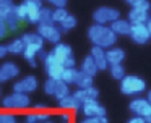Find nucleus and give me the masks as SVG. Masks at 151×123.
<instances>
[{
    "label": "nucleus",
    "mask_w": 151,
    "mask_h": 123,
    "mask_svg": "<svg viewBox=\"0 0 151 123\" xmlns=\"http://www.w3.org/2000/svg\"><path fill=\"white\" fill-rule=\"evenodd\" d=\"M0 123H2V113H0Z\"/></svg>",
    "instance_id": "nucleus-48"
},
{
    "label": "nucleus",
    "mask_w": 151,
    "mask_h": 123,
    "mask_svg": "<svg viewBox=\"0 0 151 123\" xmlns=\"http://www.w3.org/2000/svg\"><path fill=\"white\" fill-rule=\"evenodd\" d=\"M151 34L146 24H132L130 29V39L137 44H146L150 41Z\"/></svg>",
    "instance_id": "nucleus-11"
},
{
    "label": "nucleus",
    "mask_w": 151,
    "mask_h": 123,
    "mask_svg": "<svg viewBox=\"0 0 151 123\" xmlns=\"http://www.w3.org/2000/svg\"><path fill=\"white\" fill-rule=\"evenodd\" d=\"M88 39L93 42V45H98L102 49H111L117 42V34L111 29V26L104 24H93L88 29Z\"/></svg>",
    "instance_id": "nucleus-1"
},
{
    "label": "nucleus",
    "mask_w": 151,
    "mask_h": 123,
    "mask_svg": "<svg viewBox=\"0 0 151 123\" xmlns=\"http://www.w3.org/2000/svg\"><path fill=\"white\" fill-rule=\"evenodd\" d=\"M68 15H70V13L67 11L65 8H55V10H54V23H59V24H60V23H62Z\"/></svg>",
    "instance_id": "nucleus-32"
},
{
    "label": "nucleus",
    "mask_w": 151,
    "mask_h": 123,
    "mask_svg": "<svg viewBox=\"0 0 151 123\" xmlns=\"http://www.w3.org/2000/svg\"><path fill=\"white\" fill-rule=\"evenodd\" d=\"M23 5L28 10V21L29 23H37L39 24V16L42 6V0H23Z\"/></svg>",
    "instance_id": "nucleus-12"
},
{
    "label": "nucleus",
    "mask_w": 151,
    "mask_h": 123,
    "mask_svg": "<svg viewBox=\"0 0 151 123\" xmlns=\"http://www.w3.org/2000/svg\"><path fill=\"white\" fill-rule=\"evenodd\" d=\"M146 99H148V102H150V104H151V89H150V91H148V94H146Z\"/></svg>",
    "instance_id": "nucleus-44"
},
{
    "label": "nucleus",
    "mask_w": 151,
    "mask_h": 123,
    "mask_svg": "<svg viewBox=\"0 0 151 123\" xmlns=\"http://www.w3.org/2000/svg\"><path fill=\"white\" fill-rule=\"evenodd\" d=\"M39 24H55V23H54V10L46 8V6L41 10Z\"/></svg>",
    "instance_id": "nucleus-28"
},
{
    "label": "nucleus",
    "mask_w": 151,
    "mask_h": 123,
    "mask_svg": "<svg viewBox=\"0 0 151 123\" xmlns=\"http://www.w3.org/2000/svg\"><path fill=\"white\" fill-rule=\"evenodd\" d=\"M98 70L99 68H98V65H96L94 58H93L91 55L83 58V61H81V71L83 73L89 74V76H94V74L98 73Z\"/></svg>",
    "instance_id": "nucleus-21"
},
{
    "label": "nucleus",
    "mask_w": 151,
    "mask_h": 123,
    "mask_svg": "<svg viewBox=\"0 0 151 123\" xmlns=\"http://www.w3.org/2000/svg\"><path fill=\"white\" fill-rule=\"evenodd\" d=\"M46 2L54 5L55 8H65V5H67V0H46Z\"/></svg>",
    "instance_id": "nucleus-37"
},
{
    "label": "nucleus",
    "mask_w": 151,
    "mask_h": 123,
    "mask_svg": "<svg viewBox=\"0 0 151 123\" xmlns=\"http://www.w3.org/2000/svg\"><path fill=\"white\" fill-rule=\"evenodd\" d=\"M31 104L29 96L28 94H21V92H13L5 96V99L2 100V105L8 110H24L28 109Z\"/></svg>",
    "instance_id": "nucleus-4"
},
{
    "label": "nucleus",
    "mask_w": 151,
    "mask_h": 123,
    "mask_svg": "<svg viewBox=\"0 0 151 123\" xmlns=\"http://www.w3.org/2000/svg\"><path fill=\"white\" fill-rule=\"evenodd\" d=\"M37 57H39V58H41V60H42V61H44V60H46V57H47V52H46V50H44V49H42V50H41V52H39V55H37Z\"/></svg>",
    "instance_id": "nucleus-42"
},
{
    "label": "nucleus",
    "mask_w": 151,
    "mask_h": 123,
    "mask_svg": "<svg viewBox=\"0 0 151 123\" xmlns=\"http://www.w3.org/2000/svg\"><path fill=\"white\" fill-rule=\"evenodd\" d=\"M125 2L128 3V5L133 8V6H140V5H143L145 2H148V0H125Z\"/></svg>",
    "instance_id": "nucleus-39"
},
{
    "label": "nucleus",
    "mask_w": 151,
    "mask_h": 123,
    "mask_svg": "<svg viewBox=\"0 0 151 123\" xmlns=\"http://www.w3.org/2000/svg\"><path fill=\"white\" fill-rule=\"evenodd\" d=\"M75 84L80 87V89H88V87H93V76H89V74L83 73V71L80 70Z\"/></svg>",
    "instance_id": "nucleus-22"
},
{
    "label": "nucleus",
    "mask_w": 151,
    "mask_h": 123,
    "mask_svg": "<svg viewBox=\"0 0 151 123\" xmlns=\"http://www.w3.org/2000/svg\"><path fill=\"white\" fill-rule=\"evenodd\" d=\"M21 39L24 41V44L29 45V44H39V45H44V39L41 37L37 32H26V34L21 36Z\"/></svg>",
    "instance_id": "nucleus-29"
},
{
    "label": "nucleus",
    "mask_w": 151,
    "mask_h": 123,
    "mask_svg": "<svg viewBox=\"0 0 151 123\" xmlns=\"http://www.w3.org/2000/svg\"><path fill=\"white\" fill-rule=\"evenodd\" d=\"M73 96L80 100V102H88V100H96L99 96V91L96 89L94 86L93 87H88V89H78L76 92H73Z\"/></svg>",
    "instance_id": "nucleus-17"
},
{
    "label": "nucleus",
    "mask_w": 151,
    "mask_h": 123,
    "mask_svg": "<svg viewBox=\"0 0 151 123\" xmlns=\"http://www.w3.org/2000/svg\"><path fill=\"white\" fill-rule=\"evenodd\" d=\"M37 34L44 41L57 45L60 42V37H62V29L55 24H37Z\"/></svg>",
    "instance_id": "nucleus-8"
},
{
    "label": "nucleus",
    "mask_w": 151,
    "mask_h": 123,
    "mask_svg": "<svg viewBox=\"0 0 151 123\" xmlns=\"http://www.w3.org/2000/svg\"><path fill=\"white\" fill-rule=\"evenodd\" d=\"M59 104H60V109H63V110H80V109H83V102H80L73 94H70L65 99L59 100Z\"/></svg>",
    "instance_id": "nucleus-20"
},
{
    "label": "nucleus",
    "mask_w": 151,
    "mask_h": 123,
    "mask_svg": "<svg viewBox=\"0 0 151 123\" xmlns=\"http://www.w3.org/2000/svg\"><path fill=\"white\" fill-rule=\"evenodd\" d=\"M50 118V113L47 112H33V113H29V115L26 117V120L29 123H44V122H47V120Z\"/></svg>",
    "instance_id": "nucleus-26"
},
{
    "label": "nucleus",
    "mask_w": 151,
    "mask_h": 123,
    "mask_svg": "<svg viewBox=\"0 0 151 123\" xmlns=\"http://www.w3.org/2000/svg\"><path fill=\"white\" fill-rule=\"evenodd\" d=\"M128 107H130V110L138 117L146 118L148 115H151V104L148 102V99H143V97H135Z\"/></svg>",
    "instance_id": "nucleus-9"
},
{
    "label": "nucleus",
    "mask_w": 151,
    "mask_h": 123,
    "mask_svg": "<svg viewBox=\"0 0 151 123\" xmlns=\"http://www.w3.org/2000/svg\"><path fill=\"white\" fill-rule=\"evenodd\" d=\"M37 89V79L36 76H24L23 79L17 81L13 84V92H21V94H29Z\"/></svg>",
    "instance_id": "nucleus-10"
},
{
    "label": "nucleus",
    "mask_w": 151,
    "mask_h": 123,
    "mask_svg": "<svg viewBox=\"0 0 151 123\" xmlns=\"http://www.w3.org/2000/svg\"><path fill=\"white\" fill-rule=\"evenodd\" d=\"M24 49H26V44H24L23 39H15V41H12L10 44H8V52L13 55H20L24 52Z\"/></svg>",
    "instance_id": "nucleus-24"
},
{
    "label": "nucleus",
    "mask_w": 151,
    "mask_h": 123,
    "mask_svg": "<svg viewBox=\"0 0 151 123\" xmlns=\"http://www.w3.org/2000/svg\"><path fill=\"white\" fill-rule=\"evenodd\" d=\"M0 96H2V87H0Z\"/></svg>",
    "instance_id": "nucleus-49"
},
{
    "label": "nucleus",
    "mask_w": 151,
    "mask_h": 123,
    "mask_svg": "<svg viewBox=\"0 0 151 123\" xmlns=\"http://www.w3.org/2000/svg\"><path fill=\"white\" fill-rule=\"evenodd\" d=\"M7 54H10V52H8V45L0 44V58H4Z\"/></svg>",
    "instance_id": "nucleus-41"
},
{
    "label": "nucleus",
    "mask_w": 151,
    "mask_h": 123,
    "mask_svg": "<svg viewBox=\"0 0 151 123\" xmlns=\"http://www.w3.org/2000/svg\"><path fill=\"white\" fill-rule=\"evenodd\" d=\"M55 87H57V81L55 79H50V78H49V79L44 83V92L54 96V94H55Z\"/></svg>",
    "instance_id": "nucleus-34"
},
{
    "label": "nucleus",
    "mask_w": 151,
    "mask_h": 123,
    "mask_svg": "<svg viewBox=\"0 0 151 123\" xmlns=\"http://www.w3.org/2000/svg\"><path fill=\"white\" fill-rule=\"evenodd\" d=\"M34 109H36L37 112H46V105H42V104H37V105L34 107Z\"/></svg>",
    "instance_id": "nucleus-43"
},
{
    "label": "nucleus",
    "mask_w": 151,
    "mask_h": 123,
    "mask_svg": "<svg viewBox=\"0 0 151 123\" xmlns=\"http://www.w3.org/2000/svg\"><path fill=\"white\" fill-rule=\"evenodd\" d=\"M146 26H148V29H150V34H151V16H150V19H148Z\"/></svg>",
    "instance_id": "nucleus-45"
},
{
    "label": "nucleus",
    "mask_w": 151,
    "mask_h": 123,
    "mask_svg": "<svg viewBox=\"0 0 151 123\" xmlns=\"http://www.w3.org/2000/svg\"><path fill=\"white\" fill-rule=\"evenodd\" d=\"M109 71H111V76L114 78V79H119V81H122L127 74H125V68L122 67V63L120 65H111L109 67Z\"/></svg>",
    "instance_id": "nucleus-30"
},
{
    "label": "nucleus",
    "mask_w": 151,
    "mask_h": 123,
    "mask_svg": "<svg viewBox=\"0 0 151 123\" xmlns=\"http://www.w3.org/2000/svg\"><path fill=\"white\" fill-rule=\"evenodd\" d=\"M63 123H68V122H63Z\"/></svg>",
    "instance_id": "nucleus-50"
},
{
    "label": "nucleus",
    "mask_w": 151,
    "mask_h": 123,
    "mask_svg": "<svg viewBox=\"0 0 151 123\" xmlns=\"http://www.w3.org/2000/svg\"><path fill=\"white\" fill-rule=\"evenodd\" d=\"M80 70H75V68H65L62 74V81L67 84H75L76 83V78H78Z\"/></svg>",
    "instance_id": "nucleus-27"
},
{
    "label": "nucleus",
    "mask_w": 151,
    "mask_h": 123,
    "mask_svg": "<svg viewBox=\"0 0 151 123\" xmlns=\"http://www.w3.org/2000/svg\"><path fill=\"white\" fill-rule=\"evenodd\" d=\"M150 2H145L140 6H133V8L128 11V21L132 24H146L148 19H150Z\"/></svg>",
    "instance_id": "nucleus-6"
},
{
    "label": "nucleus",
    "mask_w": 151,
    "mask_h": 123,
    "mask_svg": "<svg viewBox=\"0 0 151 123\" xmlns=\"http://www.w3.org/2000/svg\"><path fill=\"white\" fill-rule=\"evenodd\" d=\"M127 123H146V120L143 118V117H138V115H133L130 120H128Z\"/></svg>",
    "instance_id": "nucleus-40"
},
{
    "label": "nucleus",
    "mask_w": 151,
    "mask_h": 123,
    "mask_svg": "<svg viewBox=\"0 0 151 123\" xmlns=\"http://www.w3.org/2000/svg\"><path fill=\"white\" fill-rule=\"evenodd\" d=\"M111 29L115 32L117 36H130V29H132V23L128 19H122L119 18L117 21H114L111 24Z\"/></svg>",
    "instance_id": "nucleus-18"
},
{
    "label": "nucleus",
    "mask_w": 151,
    "mask_h": 123,
    "mask_svg": "<svg viewBox=\"0 0 151 123\" xmlns=\"http://www.w3.org/2000/svg\"><path fill=\"white\" fill-rule=\"evenodd\" d=\"M15 10H17V16H18V19H20V23L21 21H28V10H26V6H24L23 3L17 5Z\"/></svg>",
    "instance_id": "nucleus-33"
},
{
    "label": "nucleus",
    "mask_w": 151,
    "mask_h": 123,
    "mask_svg": "<svg viewBox=\"0 0 151 123\" xmlns=\"http://www.w3.org/2000/svg\"><path fill=\"white\" fill-rule=\"evenodd\" d=\"M2 123H17V118L12 113H2Z\"/></svg>",
    "instance_id": "nucleus-36"
},
{
    "label": "nucleus",
    "mask_w": 151,
    "mask_h": 123,
    "mask_svg": "<svg viewBox=\"0 0 151 123\" xmlns=\"http://www.w3.org/2000/svg\"><path fill=\"white\" fill-rule=\"evenodd\" d=\"M15 3L12 0H0V8H13Z\"/></svg>",
    "instance_id": "nucleus-38"
},
{
    "label": "nucleus",
    "mask_w": 151,
    "mask_h": 123,
    "mask_svg": "<svg viewBox=\"0 0 151 123\" xmlns=\"http://www.w3.org/2000/svg\"><path fill=\"white\" fill-rule=\"evenodd\" d=\"M52 54L63 68H75V58H73V50L70 45L59 42L57 45H54Z\"/></svg>",
    "instance_id": "nucleus-3"
},
{
    "label": "nucleus",
    "mask_w": 151,
    "mask_h": 123,
    "mask_svg": "<svg viewBox=\"0 0 151 123\" xmlns=\"http://www.w3.org/2000/svg\"><path fill=\"white\" fill-rule=\"evenodd\" d=\"M120 18V11L117 8H112V6H101L93 13V19H94L96 24H112L114 21Z\"/></svg>",
    "instance_id": "nucleus-5"
},
{
    "label": "nucleus",
    "mask_w": 151,
    "mask_h": 123,
    "mask_svg": "<svg viewBox=\"0 0 151 123\" xmlns=\"http://www.w3.org/2000/svg\"><path fill=\"white\" fill-rule=\"evenodd\" d=\"M18 74H20V68H18V65L13 63V61H5V63L0 67V83L15 79Z\"/></svg>",
    "instance_id": "nucleus-14"
},
{
    "label": "nucleus",
    "mask_w": 151,
    "mask_h": 123,
    "mask_svg": "<svg viewBox=\"0 0 151 123\" xmlns=\"http://www.w3.org/2000/svg\"><path fill=\"white\" fill-rule=\"evenodd\" d=\"M44 68H46V73L50 79H55V81H62V74L65 71V68L57 61V58L54 57V54H47L46 60H44Z\"/></svg>",
    "instance_id": "nucleus-7"
},
{
    "label": "nucleus",
    "mask_w": 151,
    "mask_h": 123,
    "mask_svg": "<svg viewBox=\"0 0 151 123\" xmlns=\"http://www.w3.org/2000/svg\"><path fill=\"white\" fill-rule=\"evenodd\" d=\"M26 123H29V122H26Z\"/></svg>",
    "instance_id": "nucleus-51"
},
{
    "label": "nucleus",
    "mask_w": 151,
    "mask_h": 123,
    "mask_svg": "<svg viewBox=\"0 0 151 123\" xmlns=\"http://www.w3.org/2000/svg\"><path fill=\"white\" fill-rule=\"evenodd\" d=\"M44 49V45H39V44H29L26 45V49H24L23 52V57L26 58V61L31 65V67H36V57L39 55V52Z\"/></svg>",
    "instance_id": "nucleus-16"
},
{
    "label": "nucleus",
    "mask_w": 151,
    "mask_h": 123,
    "mask_svg": "<svg viewBox=\"0 0 151 123\" xmlns=\"http://www.w3.org/2000/svg\"><path fill=\"white\" fill-rule=\"evenodd\" d=\"M145 89H146L145 79L140 76H135V74H127L120 81V91L125 96H138V94L145 92Z\"/></svg>",
    "instance_id": "nucleus-2"
},
{
    "label": "nucleus",
    "mask_w": 151,
    "mask_h": 123,
    "mask_svg": "<svg viewBox=\"0 0 151 123\" xmlns=\"http://www.w3.org/2000/svg\"><path fill=\"white\" fill-rule=\"evenodd\" d=\"M89 55L94 58V61H96V65H98L99 70H106V68H109V61H107V57H106V50L102 47L93 45L91 54Z\"/></svg>",
    "instance_id": "nucleus-15"
},
{
    "label": "nucleus",
    "mask_w": 151,
    "mask_h": 123,
    "mask_svg": "<svg viewBox=\"0 0 151 123\" xmlns=\"http://www.w3.org/2000/svg\"><path fill=\"white\" fill-rule=\"evenodd\" d=\"M15 6H17V5H15ZM15 6L8 11L7 18H5V23H7V26H8L10 31H17L18 24H20V19H18V16H17V10H15Z\"/></svg>",
    "instance_id": "nucleus-23"
},
{
    "label": "nucleus",
    "mask_w": 151,
    "mask_h": 123,
    "mask_svg": "<svg viewBox=\"0 0 151 123\" xmlns=\"http://www.w3.org/2000/svg\"><path fill=\"white\" fill-rule=\"evenodd\" d=\"M106 57H107L109 67H111V65H120L122 60H124V57H125V52L119 47H111L106 52Z\"/></svg>",
    "instance_id": "nucleus-19"
},
{
    "label": "nucleus",
    "mask_w": 151,
    "mask_h": 123,
    "mask_svg": "<svg viewBox=\"0 0 151 123\" xmlns=\"http://www.w3.org/2000/svg\"><path fill=\"white\" fill-rule=\"evenodd\" d=\"M67 96H70L68 84L63 83V81H57V87H55V94H54V97H55L57 100H62V99H65Z\"/></svg>",
    "instance_id": "nucleus-25"
},
{
    "label": "nucleus",
    "mask_w": 151,
    "mask_h": 123,
    "mask_svg": "<svg viewBox=\"0 0 151 123\" xmlns=\"http://www.w3.org/2000/svg\"><path fill=\"white\" fill-rule=\"evenodd\" d=\"M81 123H109L106 117H96V118H85Z\"/></svg>",
    "instance_id": "nucleus-35"
},
{
    "label": "nucleus",
    "mask_w": 151,
    "mask_h": 123,
    "mask_svg": "<svg viewBox=\"0 0 151 123\" xmlns=\"http://www.w3.org/2000/svg\"><path fill=\"white\" fill-rule=\"evenodd\" d=\"M75 26H76V18L73 15H68L62 23H60V29H62V31H70V29H73Z\"/></svg>",
    "instance_id": "nucleus-31"
},
{
    "label": "nucleus",
    "mask_w": 151,
    "mask_h": 123,
    "mask_svg": "<svg viewBox=\"0 0 151 123\" xmlns=\"http://www.w3.org/2000/svg\"><path fill=\"white\" fill-rule=\"evenodd\" d=\"M44 123H54V122H50V120H47V122H44Z\"/></svg>",
    "instance_id": "nucleus-47"
},
{
    "label": "nucleus",
    "mask_w": 151,
    "mask_h": 123,
    "mask_svg": "<svg viewBox=\"0 0 151 123\" xmlns=\"http://www.w3.org/2000/svg\"><path fill=\"white\" fill-rule=\"evenodd\" d=\"M62 120H63V122H68V115H67V113H65V115H62Z\"/></svg>",
    "instance_id": "nucleus-46"
},
{
    "label": "nucleus",
    "mask_w": 151,
    "mask_h": 123,
    "mask_svg": "<svg viewBox=\"0 0 151 123\" xmlns=\"http://www.w3.org/2000/svg\"><path fill=\"white\" fill-rule=\"evenodd\" d=\"M83 113L86 118H96V117H106V109L96 100H88L83 104Z\"/></svg>",
    "instance_id": "nucleus-13"
}]
</instances>
